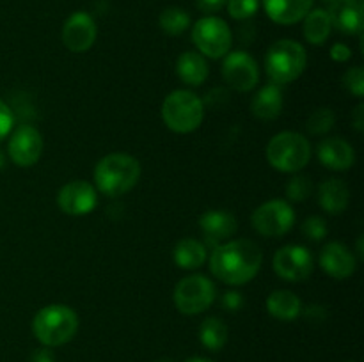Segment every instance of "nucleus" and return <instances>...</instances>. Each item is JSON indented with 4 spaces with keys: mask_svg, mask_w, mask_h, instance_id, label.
<instances>
[{
    "mask_svg": "<svg viewBox=\"0 0 364 362\" xmlns=\"http://www.w3.org/2000/svg\"><path fill=\"white\" fill-rule=\"evenodd\" d=\"M262 263V248L251 240H228L217 245L210 256L212 273L230 286H242L255 279Z\"/></svg>",
    "mask_w": 364,
    "mask_h": 362,
    "instance_id": "1",
    "label": "nucleus"
},
{
    "mask_svg": "<svg viewBox=\"0 0 364 362\" xmlns=\"http://www.w3.org/2000/svg\"><path fill=\"white\" fill-rule=\"evenodd\" d=\"M141 180V163L127 153H110L95 167L96 190L107 197L128 194Z\"/></svg>",
    "mask_w": 364,
    "mask_h": 362,
    "instance_id": "2",
    "label": "nucleus"
},
{
    "mask_svg": "<svg viewBox=\"0 0 364 362\" xmlns=\"http://www.w3.org/2000/svg\"><path fill=\"white\" fill-rule=\"evenodd\" d=\"M78 325V314L70 305L52 304L36 312L32 319V332L43 346L55 348L70 343L77 334Z\"/></svg>",
    "mask_w": 364,
    "mask_h": 362,
    "instance_id": "3",
    "label": "nucleus"
},
{
    "mask_svg": "<svg viewBox=\"0 0 364 362\" xmlns=\"http://www.w3.org/2000/svg\"><path fill=\"white\" fill-rule=\"evenodd\" d=\"M205 119V102L188 89H176L162 103V121L174 133H192Z\"/></svg>",
    "mask_w": 364,
    "mask_h": 362,
    "instance_id": "4",
    "label": "nucleus"
},
{
    "mask_svg": "<svg viewBox=\"0 0 364 362\" xmlns=\"http://www.w3.org/2000/svg\"><path fill=\"white\" fill-rule=\"evenodd\" d=\"M308 66V53L301 43L294 39H279L265 55V71L270 82L276 85L290 84L304 73Z\"/></svg>",
    "mask_w": 364,
    "mask_h": 362,
    "instance_id": "5",
    "label": "nucleus"
},
{
    "mask_svg": "<svg viewBox=\"0 0 364 362\" xmlns=\"http://www.w3.org/2000/svg\"><path fill=\"white\" fill-rule=\"evenodd\" d=\"M265 155L274 169L294 174L304 169L311 160V144L299 131H281L270 138Z\"/></svg>",
    "mask_w": 364,
    "mask_h": 362,
    "instance_id": "6",
    "label": "nucleus"
},
{
    "mask_svg": "<svg viewBox=\"0 0 364 362\" xmlns=\"http://www.w3.org/2000/svg\"><path fill=\"white\" fill-rule=\"evenodd\" d=\"M173 298L174 305L181 314H201L215 302L217 287L213 280H210L206 275L194 273L176 284Z\"/></svg>",
    "mask_w": 364,
    "mask_h": 362,
    "instance_id": "7",
    "label": "nucleus"
},
{
    "mask_svg": "<svg viewBox=\"0 0 364 362\" xmlns=\"http://www.w3.org/2000/svg\"><path fill=\"white\" fill-rule=\"evenodd\" d=\"M192 41L203 57L223 59L228 52H231L233 34H231L230 25L223 18L205 16L194 23Z\"/></svg>",
    "mask_w": 364,
    "mask_h": 362,
    "instance_id": "8",
    "label": "nucleus"
},
{
    "mask_svg": "<svg viewBox=\"0 0 364 362\" xmlns=\"http://www.w3.org/2000/svg\"><path fill=\"white\" fill-rule=\"evenodd\" d=\"M252 227L262 236L277 238L287 234L295 224V212L291 204L283 199H272L255 209L251 216Z\"/></svg>",
    "mask_w": 364,
    "mask_h": 362,
    "instance_id": "9",
    "label": "nucleus"
},
{
    "mask_svg": "<svg viewBox=\"0 0 364 362\" xmlns=\"http://www.w3.org/2000/svg\"><path fill=\"white\" fill-rule=\"evenodd\" d=\"M274 272L281 277V279L288 280V283H302L308 279L315 268V261L304 245H284L279 251L274 254L272 259Z\"/></svg>",
    "mask_w": 364,
    "mask_h": 362,
    "instance_id": "10",
    "label": "nucleus"
},
{
    "mask_svg": "<svg viewBox=\"0 0 364 362\" xmlns=\"http://www.w3.org/2000/svg\"><path fill=\"white\" fill-rule=\"evenodd\" d=\"M223 59L220 73H223L224 82L233 91L249 92L258 85L259 67L247 52L235 50V52H228Z\"/></svg>",
    "mask_w": 364,
    "mask_h": 362,
    "instance_id": "11",
    "label": "nucleus"
},
{
    "mask_svg": "<svg viewBox=\"0 0 364 362\" xmlns=\"http://www.w3.org/2000/svg\"><path fill=\"white\" fill-rule=\"evenodd\" d=\"M57 204L66 215H89L98 204V192L89 181L75 180L64 185L57 194Z\"/></svg>",
    "mask_w": 364,
    "mask_h": 362,
    "instance_id": "12",
    "label": "nucleus"
},
{
    "mask_svg": "<svg viewBox=\"0 0 364 362\" xmlns=\"http://www.w3.org/2000/svg\"><path fill=\"white\" fill-rule=\"evenodd\" d=\"M9 158L18 167H32L39 162L43 155V137L38 128L31 124H21L13 131L9 138Z\"/></svg>",
    "mask_w": 364,
    "mask_h": 362,
    "instance_id": "13",
    "label": "nucleus"
},
{
    "mask_svg": "<svg viewBox=\"0 0 364 362\" xmlns=\"http://www.w3.org/2000/svg\"><path fill=\"white\" fill-rule=\"evenodd\" d=\"M96 35H98V27L95 18L85 11L73 13L63 25V43L73 53H84L91 50Z\"/></svg>",
    "mask_w": 364,
    "mask_h": 362,
    "instance_id": "14",
    "label": "nucleus"
},
{
    "mask_svg": "<svg viewBox=\"0 0 364 362\" xmlns=\"http://www.w3.org/2000/svg\"><path fill=\"white\" fill-rule=\"evenodd\" d=\"M333 28L341 34H363L364 27V2L363 0H333L327 9Z\"/></svg>",
    "mask_w": 364,
    "mask_h": 362,
    "instance_id": "15",
    "label": "nucleus"
},
{
    "mask_svg": "<svg viewBox=\"0 0 364 362\" xmlns=\"http://www.w3.org/2000/svg\"><path fill=\"white\" fill-rule=\"evenodd\" d=\"M199 229L206 243L215 248L217 245L228 241L237 233L238 222L233 213L224 212V209H210L203 213L199 219Z\"/></svg>",
    "mask_w": 364,
    "mask_h": 362,
    "instance_id": "16",
    "label": "nucleus"
},
{
    "mask_svg": "<svg viewBox=\"0 0 364 362\" xmlns=\"http://www.w3.org/2000/svg\"><path fill=\"white\" fill-rule=\"evenodd\" d=\"M320 266L333 279L343 280L355 272L358 261L347 245L340 243V241H331L320 252Z\"/></svg>",
    "mask_w": 364,
    "mask_h": 362,
    "instance_id": "17",
    "label": "nucleus"
},
{
    "mask_svg": "<svg viewBox=\"0 0 364 362\" xmlns=\"http://www.w3.org/2000/svg\"><path fill=\"white\" fill-rule=\"evenodd\" d=\"M316 156L331 170H347L355 162L354 148L341 137L323 138L316 148Z\"/></svg>",
    "mask_w": 364,
    "mask_h": 362,
    "instance_id": "18",
    "label": "nucleus"
},
{
    "mask_svg": "<svg viewBox=\"0 0 364 362\" xmlns=\"http://www.w3.org/2000/svg\"><path fill=\"white\" fill-rule=\"evenodd\" d=\"M315 0H263L267 16L279 25H294L304 20Z\"/></svg>",
    "mask_w": 364,
    "mask_h": 362,
    "instance_id": "19",
    "label": "nucleus"
},
{
    "mask_svg": "<svg viewBox=\"0 0 364 362\" xmlns=\"http://www.w3.org/2000/svg\"><path fill=\"white\" fill-rule=\"evenodd\" d=\"M283 91L279 85L270 84L259 89L251 102L252 116L258 117L259 121H274L283 112Z\"/></svg>",
    "mask_w": 364,
    "mask_h": 362,
    "instance_id": "20",
    "label": "nucleus"
},
{
    "mask_svg": "<svg viewBox=\"0 0 364 362\" xmlns=\"http://www.w3.org/2000/svg\"><path fill=\"white\" fill-rule=\"evenodd\" d=\"M210 67L206 57L199 52H183L176 60V75L183 84L191 87L203 85L208 78Z\"/></svg>",
    "mask_w": 364,
    "mask_h": 362,
    "instance_id": "21",
    "label": "nucleus"
},
{
    "mask_svg": "<svg viewBox=\"0 0 364 362\" xmlns=\"http://www.w3.org/2000/svg\"><path fill=\"white\" fill-rule=\"evenodd\" d=\"M350 192L345 181L331 177L318 187V204L331 215H340L347 209Z\"/></svg>",
    "mask_w": 364,
    "mask_h": 362,
    "instance_id": "22",
    "label": "nucleus"
},
{
    "mask_svg": "<svg viewBox=\"0 0 364 362\" xmlns=\"http://www.w3.org/2000/svg\"><path fill=\"white\" fill-rule=\"evenodd\" d=\"M267 311L272 318L281 322H291L302 312V302L294 291L276 290L267 298Z\"/></svg>",
    "mask_w": 364,
    "mask_h": 362,
    "instance_id": "23",
    "label": "nucleus"
},
{
    "mask_svg": "<svg viewBox=\"0 0 364 362\" xmlns=\"http://www.w3.org/2000/svg\"><path fill=\"white\" fill-rule=\"evenodd\" d=\"M173 259L180 268L183 270H198L208 259L206 245L201 243L196 238H183L174 245Z\"/></svg>",
    "mask_w": 364,
    "mask_h": 362,
    "instance_id": "24",
    "label": "nucleus"
},
{
    "mask_svg": "<svg viewBox=\"0 0 364 362\" xmlns=\"http://www.w3.org/2000/svg\"><path fill=\"white\" fill-rule=\"evenodd\" d=\"M302 21H304V25H302L304 38L311 45H323L333 32V23H331L327 9H311Z\"/></svg>",
    "mask_w": 364,
    "mask_h": 362,
    "instance_id": "25",
    "label": "nucleus"
},
{
    "mask_svg": "<svg viewBox=\"0 0 364 362\" xmlns=\"http://www.w3.org/2000/svg\"><path fill=\"white\" fill-rule=\"evenodd\" d=\"M199 339L206 350L219 351L228 343V327L217 316H208L199 327Z\"/></svg>",
    "mask_w": 364,
    "mask_h": 362,
    "instance_id": "26",
    "label": "nucleus"
},
{
    "mask_svg": "<svg viewBox=\"0 0 364 362\" xmlns=\"http://www.w3.org/2000/svg\"><path fill=\"white\" fill-rule=\"evenodd\" d=\"M160 28L169 35H180L191 27V14L181 7H167L159 18Z\"/></svg>",
    "mask_w": 364,
    "mask_h": 362,
    "instance_id": "27",
    "label": "nucleus"
},
{
    "mask_svg": "<svg viewBox=\"0 0 364 362\" xmlns=\"http://www.w3.org/2000/svg\"><path fill=\"white\" fill-rule=\"evenodd\" d=\"M334 121H336V116H334L333 110L327 109V106H322V109H316L308 117L306 128H308V131L311 135H326L334 126Z\"/></svg>",
    "mask_w": 364,
    "mask_h": 362,
    "instance_id": "28",
    "label": "nucleus"
},
{
    "mask_svg": "<svg viewBox=\"0 0 364 362\" xmlns=\"http://www.w3.org/2000/svg\"><path fill=\"white\" fill-rule=\"evenodd\" d=\"M313 183L308 176H294L287 185V197L291 202H302L311 197Z\"/></svg>",
    "mask_w": 364,
    "mask_h": 362,
    "instance_id": "29",
    "label": "nucleus"
},
{
    "mask_svg": "<svg viewBox=\"0 0 364 362\" xmlns=\"http://www.w3.org/2000/svg\"><path fill=\"white\" fill-rule=\"evenodd\" d=\"M228 13L235 20H249L259 9V0H228Z\"/></svg>",
    "mask_w": 364,
    "mask_h": 362,
    "instance_id": "30",
    "label": "nucleus"
},
{
    "mask_svg": "<svg viewBox=\"0 0 364 362\" xmlns=\"http://www.w3.org/2000/svg\"><path fill=\"white\" fill-rule=\"evenodd\" d=\"M327 233H329L327 222L322 216L313 215L309 219H306L304 224H302V234L313 241H322L327 236Z\"/></svg>",
    "mask_w": 364,
    "mask_h": 362,
    "instance_id": "31",
    "label": "nucleus"
},
{
    "mask_svg": "<svg viewBox=\"0 0 364 362\" xmlns=\"http://www.w3.org/2000/svg\"><path fill=\"white\" fill-rule=\"evenodd\" d=\"M343 85L348 92L355 96V98H363L364 94V70L361 66H354L345 73Z\"/></svg>",
    "mask_w": 364,
    "mask_h": 362,
    "instance_id": "32",
    "label": "nucleus"
},
{
    "mask_svg": "<svg viewBox=\"0 0 364 362\" xmlns=\"http://www.w3.org/2000/svg\"><path fill=\"white\" fill-rule=\"evenodd\" d=\"M14 126V114L4 99H0V141L11 133Z\"/></svg>",
    "mask_w": 364,
    "mask_h": 362,
    "instance_id": "33",
    "label": "nucleus"
},
{
    "mask_svg": "<svg viewBox=\"0 0 364 362\" xmlns=\"http://www.w3.org/2000/svg\"><path fill=\"white\" fill-rule=\"evenodd\" d=\"M223 305L226 311H240L242 307H244V297H242V293H238V291H226V293L223 295Z\"/></svg>",
    "mask_w": 364,
    "mask_h": 362,
    "instance_id": "34",
    "label": "nucleus"
},
{
    "mask_svg": "<svg viewBox=\"0 0 364 362\" xmlns=\"http://www.w3.org/2000/svg\"><path fill=\"white\" fill-rule=\"evenodd\" d=\"M352 57V50L348 48L345 43H336V45H333V48H331V59L336 60V62H347V60H350Z\"/></svg>",
    "mask_w": 364,
    "mask_h": 362,
    "instance_id": "35",
    "label": "nucleus"
},
{
    "mask_svg": "<svg viewBox=\"0 0 364 362\" xmlns=\"http://www.w3.org/2000/svg\"><path fill=\"white\" fill-rule=\"evenodd\" d=\"M226 2L228 0H198V7L199 11H203V13L210 16V14L223 9V7L226 6Z\"/></svg>",
    "mask_w": 364,
    "mask_h": 362,
    "instance_id": "36",
    "label": "nucleus"
},
{
    "mask_svg": "<svg viewBox=\"0 0 364 362\" xmlns=\"http://www.w3.org/2000/svg\"><path fill=\"white\" fill-rule=\"evenodd\" d=\"M28 362H55V355L48 350V348H39V350L32 351L31 361Z\"/></svg>",
    "mask_w": 364,
    "mask_h": 362,
    "instance_id": "37",
    "label": "nucleus"
},
{
    "mask_svg": "<svg viewBox=\"0 0 364 362\" xmlns=\"http://www.w3.org/2000/svg\"><path fill=\"white\" fill-rule=\"evenodd\" d=\"M354 126L358 131H363L364 128V105L359 103L354 110Z\"/></svg>",
    "mask_w": 364,
    "mask_h": 362,
    "instance_id": "38",
    "label": "nucleus"
},
{
    "mask_svg": "<svg viewBox=\"0 0 364 362\" xmlns=\"http://www.w3.org/2000/svg\"><path fill=\"white\" fill-rule=\"evenodd\" d=\"M185 362H215V361H210V358H206V357H191L188 361H185Z\"/></svg>",
    "mask_w": 364,
    "mask_h": 362,
    "instance_id": "39",
    "label": "nucleus"
},
{
    "mask_svg": "<svg viewBox=\"0 0 364 362\" xmlns=\"http://www.w3.org/2000/svg\"><path fill=\"white\" fill-rule=\"evenodd\" d=\"M358 252H359V256L363 258V236H359V240H358Z\"/></svg>",
    "mask_w": 364,
    "mask_h": 362,
    "instance_id": "40",
    "label": "nucleus"
},
{
    "mask_svg": "<svg viewBox=\"0 0 364 362\" xmlns=\"http://www.w3.org/2000/svg\"><path fill=\"white\" fill-rule=\"evenodd\" d=\"M4 165H6V155H4V153L0 151V170L4 169Z\"/></svg>",
    "mask_w": 364,
    "mask_h": 362,
    "instance_id": "41",
    "label": "nucleus"
},
{
    "mask_svg": "<svg viewBox=\"0 0 364 362\" xmlns=\"http://www.w3.org/2000/svg\"><path fill=\"white\" fill-rule=\"evenodd\" d=\"M156 362H173V361H169V358H160V361H156Z\"/></svg>",
    "mask_w": 364,
    "mask_h": 362,
    "instance_id": "42",
    "label": "nucleus"
},
{
    "mask_svg": "<svg viewBox=\"0 0 364 362\" xmlns=\"http://www.w3.org/2000/svg\"><path fill=\"white\" fill-rule=\"evenodd\" d=\"M323 2H327V4H329V2H333V0H323Z\"/></svg>",
    "mask_w": 364,
    "mask_h": 362,
    "instance_id": "43",
    "label": "nucleus"
}]
</instances>
